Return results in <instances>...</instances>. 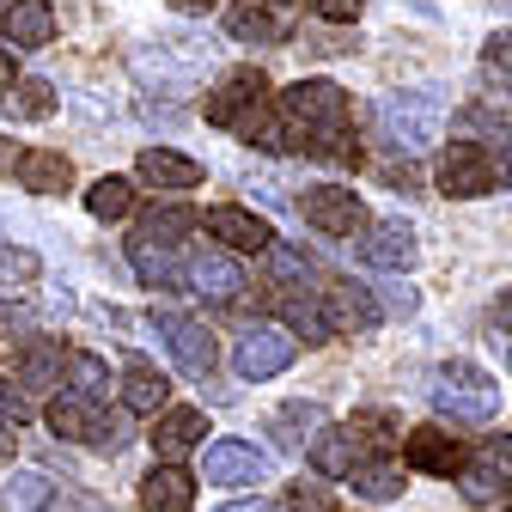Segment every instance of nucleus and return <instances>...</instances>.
<instances>
[{
	"label": "nucleus",
	"mask_w": 512,
	"mask_h": 512,
	"mask_svg": "<svg viewBox=\"0 0 512 512\" xmlns=\"http://www.w3.org/2000/svg\"><path fill=\"white\" fill-rule=\"evenodd\" d=\"M183 281H189V287H196L202 299H238V293H244V269L232 263V256H226V250H202V256H196V263H189V269H183Z\"/></svg>",
	"instance_id": "22"
},
{
	"label": "nucleus",
	"mask_w": 512,
	"mask_h": 512,
	"mask_svg": "<svg viewBox=\"0 0 512 512\" xmlns=\"http://www.w3.org/2000/svg\"><path fill=\"white\" fill-rule=\"evenodd\" d=\"M7 25V43L13 49H43L55 37V13H49V0H19V7L0 19Z\"/></svg>",
	"instance_id": "27"
},
{
	"label": "nucleus",
	"mask_w": 512,
	"mask_h": 512,
	"mask_svg": "<svg viewBox=\"0 0 512 512\" xmlns=\"http://www.w3.org/2000/svg\"><path fill=\"white\" fill-rule=\"evenodd\" d=\"M275 311H281V330L299 342H330V324H324V305H317V299H299V293H281L275 299Z\"/></svg>",
	"instance_id": "30"
},
{
	"label": "nucleus",
	"mask_w": 512,
	"mask_h": 512,
	"mask_svg": "<svg viewBox=\"0 0 512 512\" xmlns=\"http://www.w3.org/2000/svg\"><path fill=\"white\" fill-rule=\"evenodd\" d=\"M360 464V439L348 427H324L311 439V470L317 476H330V482H348V470Z\"/></svg>",
	"instance_id": "23"
},
{
	"label": "nucleus",
	"mask_w": 512,
	"mask_h": 512,
	"mask_svg": "<svg viewBox=\"0 0 512 512\" xmlns=\"http://www.w3.org/2000/svg\"><path fill=\"white\" fill-rule=\"evenodd\" d=\"M384 305H391V311H403V317H409V311H415L421 299H415V287H384ZM384 305H378V311H384Z\"/></svg>",
	"instance_id": "43"
},
{
	"label": "nucleus",
	"mask_w": 512,
	"mask_h": 512,
	"mask_svg": "<svg viewBox=\"0 0 512 512\" xmlns=\"http://www.w3.org/2000/svg\"><path fill=\"white\" fill-rule=\"evenodd\" d=\"M378 135L397 153H427L445 135V98L439 92H384L378 98Z\"/></svg>",
	"instance_id": "3"
},
{
	"label": "nucleus",
	"mask_w": 512,
	"mask_h": 512,
	"mask_svg": "<svg viewBox=\"0 0 512 512\" xmlns=\"http://www.w3.org/2000/svg\"><path fill=\"white\" fill-rule=\"evenodd\" d=\"M275 512H324V494H317V488H305V482H299V488H293V494H287V500H281Z\"/></svg>",
	"instance_id": "42"
},
{
	"label": "nucleus",
	"mask_w": 512,
	"mask_h": 512,
	"mask_svg": "<svg viewBox=\"0 0 512 512\" xmlns=\"http://www.w3.org/2000/svg\"><path fill=\"white\" fill-rule=\"evenodd\" d=\"M13 7H19V0H0V19H7V13H13Z\"/></svg>",
	"instance_id": "52"
},
{
	"label": "nucleus",
	"mask_w": 512,
	"mask_h": 512,
	"mask_svg": "<svg viewBox=\"0 0 512 512\" xmlns=\"http://www.w3.org/2000/svg\"><path fill=\"white\" fill-rule=\"evenodd\" d=\"M269 92H275V86H269V74H263V68H232V74L208 92V104H202V110H208V122H214V128H232V135H244V128L275 104Z\"/></svg>",
	"instance_id": "5"
},
{
	"label": "nucleus",
	"mask_w": 512,
	"mask_h": 512,
	"mask_svg": "<svg viewBox=\"0 0 512 512\" xmlns=\"http://www.w3.org/2000/svg\"><path fill=\"white\" fill-rule=\"evenodd\" d=\"M43 415H49V427H55L61 439L92 445V452H122V445H128V421H122V415H110L104 403L74 397V391H61Z\"/></svg>",
	"instance_id": "4"
},
{
	"label": "nucleus",
	"mask_w": 512,
	"mask_h": 512,
	"mask_svg": "<svg viewBox=\"0 0 512 512\" xmlns=\"http://www.w3.org/2000/svg\"><path fill=\"white\" fill-rule=\"evenodd\" d=\"M500 512H512V506H500Z\"/></svg>",
	"instance_id": "53"
},
{
	"label": "nucleus",
	"mask_w": 512,
	"mask_h": 512,
	"mask_svg": "<svg viewBox=\"0 0 512 512\" xmlns=\"http://www.w3.org/2000/svg\"><path fill=\"white\" fill-rule=\"evenodd\" d=\"M208 232L226 250H256V256H269V244H275V226L250 208H208Z\"/></svg>",
	"instance_id": "17"
},
{
	"label": "nucleus",
	"mask_w": 512,
	"mask_h": 512,
	"mask_svg": "<svg viewBox=\"0 0 512 512\" xmlns=\"http://www.w3.org/2000/svg\"><path fill=\"white\" fill-rule=\"evenodd\" d=\"M159 336H165V348H171L183 378H214L220 348H214L208 324H196V317H183V311H159Z\"/></svg>",
	"instance_id": "10"
},
{
	"label": "nucleus",
	"mask_w": 512,
	"mask_h": 512,
	"mask_svg": "<svg viewBox=\"0 0 512 512\" xmlns=\"http://www.w3.org/2000/svg\"><path fill=\"white\" fill-rule=\"evenodd\" d=\"M464 439L445 433V427H403V470L421 476H458L464 470Z\"/></svg>",
	"instance_id": "12"
},
{
	"label": "nucleus",
	"mask_w": 512,
	"mask_h": 512,
	"mask_svg": "<svg viewBox=\"0 0 512 512\" xmlns=\"http://www.w3.org/2000/svg\"><path fill=\"white\" fill-rule=\"evenodd\" d=\"M202 476L214 488H256V482H269V458L244 439H214L202 458Z\"/></svg>",
	"instance_id": "14"
},
{
	"label": "nucleus",
	"mask_w": 512,
	"mask_h": 512,
	"mask_svg": "<svg viewBox=\"0 0 512 512\" xmlns=\"http://www.w3.org/2000/svg\"><path fill=\"white\" fill-rule=\"evenodd\" d=\"M482 74H488L500 92H512V31H494V37L482 43Z\"/></svg>",
	"instance_id": "36"
},
{
	"label": "nucleus",
	"mask_w": 512,
	"mask_h": 512,
	"mask_svg": "<svg viewBox=\"0 0 512 512\" xmlns=\"http://www.w3.org/2000/svg\"><path fill=\"white\" fill-rule=\"evenodd\" d=\"M165 397H171L165 372H159L147 354H128V366H122V403L135 409V415H159V409H165Z\"/></svg>",
	"instance_id": "19"
},
{
	"label": "nucleus",
	"mask_w": 512,
	"mask_h": 512,
	"mask_svg": "<svg viewBox=\"0 0 512 512\" xmlns=\"http://www.w3.org/2000/svg\"><path fill=\"white\" fill-rule=\"evenodd\" d=\"M427 403L439 421H452V427H482L500 415V384L470 366V360H452V366H439L433 384H427Z\"/></svg>",
	"instance_id": "2"
},
{
	"label": "nucleus",
	"mask_w": 512,
	"mask_h": 512,
	"mask_svg": "<svg viewBox=\"0 0 512 512\" xmlns=\"http://www.w3.org/2000/svg\"><path fill=\"white\" fill-rule=\"evenodd\" d=\"M25 421H31V397L19 391V384H0V427H13V433H19Z\"/></svg>",
	"instance_id": "40"
},
{
	"label": "nucleus",
	"mask_w": 512,
	"mask_h": 512,
	"mask_svg": "<svg viewBox=\"0 0 512 512\" xmlns=\"http://www.w3.org/2000/svg\"><path fill=\"white\" fill-rule=\"evenodd\" d=\"M13 445H19V433H13V427H0V470H7V458H13Z\"/></svg>",
	"instance_id": "48"
},
{
	"label": "nucleus",
	"mask_w": 512,
	"mask_h": 512,
	"mask_svg": "<svg viewBox=\"0 0 512 512\" xmlns=\"http://www.w3.org/2000/svg\"><path fill=\"white\" fill-rule=\"evenodd\" d=\"M13 116H25V122H43V116H55V86L49 80H13V92L0 98Z\"/></svg>",
	"instance_id": "33"
},
{
	"label": "nucleus",
	"mask_w": 512,
	"mask_h": 512,
	"mask_svg": "<svg viewBox=\"0 0 512 512\" xmlns=\"http://www.w3.org/2000/svg\"><path fill=\"white\" fill-rule=\"evenodd\" d=\"M506 366H512V354H506Z\"/></svg>",
	"instance_id": "54"
},
{
	"label": "nucleus",
	"mask_w": 512,
	"mask_h": 512,
	"mask_svg": "<svg viewBox=\"0 0 512 512\" xmlns=\"http://www.w3.org/2000/svg\"><path fill=\"white\" fill-rule=\"evenodd\" d=\"M348 433H354V439H378V445H384V439H397V433H403V421H397L391 409H360V415L348 421Z\"/></svg>",
	"instance_id": "37"
},
{
	"label": "nucleus",
	"mask_w": 512,
	"mask_h": 512,
	"mask_svg": "<svg viewBox=\"0 0 512 512\" xmlns=\"http://www.w3.org/2000/svg\"><path fill=\"white\" fill-rule=\"evenodd\" d=\"M196 226H202L196 208H177V202H171V208H153V214L135 226V238H141V244H159V250H183V238L196 232Z\"/></svg>",
	"instance_id": "25"
},
{
	"label": "nucleus",
	"mask_w": 512,
	"mask_h": 512,
	"mask_svg": "<svg viewBox=\"0 0 512 512\" xmlns=\"http://www.w3.org/2000/svg\"><path fill=\"white\" fill-rule=\"evenodd\" d=\"M0 500H7L13 512H49L55 482H49L43 470H13V476H7V488H0Z\"/></svg>",
	"instance_id": "32"
},
{
	"label": "nucleus",
	"mask_w": 512,
	"mask_h": 512,
	"mask_svg": "<svg viewBox=\"0 0 512 512\" xmlns=\"http://www.w3.org/2000/svg\"><path fill=\"white\" fill-rule=\"evenodd\" d=\"M500 183H506V189H512V153H506V165H500Z\"/></svg>",
	"instance_id": "51"
},
{
	"label": "nucleus",
	"mask_w": 512,
	"mask_h": 512,
	"mask_svg": "<svg viewBox=\"0 0 512 512\" xmlns=\"http://www.w3.org/2000/svg\"><path fill=\"white\" fill-rule=\"evenodd\" d=\"M19 189H31V196H61V189H74V165L68 153H49V147H31L19 153Z\"/></svg>",
	"instance_id": "20"
},
{
	"label": "nucleus",
	"mask_w": 512,
	"mask_h": 512,
	"mask_svg": "<svg viewBox=\"0 0 512 512\" xmlns=\"http://www.w3.org/2000/svg\"><path fill=\"white\" fill-rule=\"evenodd\" d=\"M464 482V500L470 506H494V500H506L512 494V433H488L476 452L464 458V470H458Z\"/></svg>",
	"instance_id": "6"
},
{
	"label": "nucleus",
	"mask_w": 512,
	"mask_h": 512,
	"mask_svg": "<svg viewBox=\"0 0 512 512\" xmlns=\"http://www.w3.org/2000/svg\"><path fill=\"white\" fill-rule=\"evenodd\" d=\"M293 360H299V342H293L281 324H250V330L238 336V348H232V372H238L244 384H263V378L287 372Z\"/></svg>",
	"instance_id": "7"
},
{
	"label": "nucleus",
	"mask_w": 512,
	"mask_h": 512,
	"mask_svg": "<svg viewBox=\"0 0 512 512\" xmlns=\"http://www.w3.org/2000/svg\"><path fill=\"white\" fill-rule=\"evenodd\" d=\"M299 214H305V226H317L324 238L366 232V202H360V189H348V183H317V189H305Z\"/></svg>",
	"instance_id": "8"
},
{
	"label": "nucleus",
	"mask_w": 512,
	"mask_h": 512,
	"mask_svg": "<svg viewBox=\"0 0 512 512\" xmlns=\"http://www.w3.org/2000/svg\"><path fill=\"white\" fill-rule=\"evenodd\" d=\"M494 324H500V330H512V287L494 299Z\"/></svg>",
	"instance_id": "44"
},
{
	"label": "nucleus",
	"mask_w": 512,
	"mask_h": 512,
	"mask_svg": "<svg viewBox=\"0 0 512 512\" xmlns=\"http://www.w3.org/2000/svg\"><path fill=\"white\" fill-rule=\"evenodd\" d=\"M415 256H421V244H415L409 220H366V238H360V263L366 269L403 275V269H415Z\"/></svg>",
	"instance_id": "11"
},
{
	"label": "nucleus",
	"mask_w": 512,
	"mask_h": 512,
	"mask_svg": "<svg viewBox=\"0 0 512 512\" xmlns=\"http://www.w3.org/2000/svg\"><path fill=\"white\" fill-rule=\"evenodd\" d=\"M500 183V171H494V153L482 147V141H452L445 147V159H439V189L452 202H476V196H488V189Z\"/></svg>",
	"instance_id": "9"
},
{
	"label": "nucleus",
	"mask_w": 512,
	"mask_h": 512,
	"mask_svg": "<svg viewBox=\"0 0 512 512\" xmlns=\"http://www.w3.org/2000/svg\"><path fill=\"white\" fill-rule=\"evenodd\" d=\"M43 275V263H37V250H0V281H37Z\"/></svg>",
	"instance_id": "39"
},
{
	"label": "nucleus",
	"mask_w": 512,
	"mask_h": 512,
	"mask_svg": "<svg viewBox=\"0 0 512 512\" xmlns=\"http://www.w3.org/2000/svg\"><path fill=\"white\" fill-rule=\"evenodd\" d=\"M220 512H275V500H232V506H220Z\"/></svg>",
	"instance_id": "45"
},
{
	"label": "nucleus",
	"mask_w": 512,
	"mask_h": 512,
	"mask_svg": "<svg viewBox=\"0 0 512 512\" xmlns=\"http://www.w3.org/2000/svg\"><path fill=\"white\" fill-rule=\"evenodd\" d=\"M226 31H232L238 43H281V37H287V19L269 13V7H250V0H244V7L226 13Z\"/></svg>",
	"instance_id": "31"
},
{
	"label": "nucleus",
	"mask_w": 512,
	"mask_h": 512,
	"mask_svg": "<svg viewBox=\"0 0 512 512\" xmlns=\"http://www.w3.org/2000/svg\"><path fill=\"white\" fill-rule=\"evenodd\" d=\"M0 336L7 342H37V311L31 305H0Z\"/></svg>",
	"instance_id": "38"
},
{
	"label": "nucleus",
	"mask_w": 512,
	"mask_h": 512,
	"mask_svg": "<svg viewBox=\"0 0 512 512\" xmlns=\"http://www.w3.org/2000/svg\"><path fill=\"white\" fill-rule=\"evenodd\" d=\"M61 366H68V354H61L55 342H25V354H19V391L31 397V391H55L61 384Z\"/></svg>",
	"instance_id": "28"
},
{
	"label": "nucleus",
	"mask_w": 512,
	"mask_h": 512,
	"mask_svg": "<svg viewBox=\"0 0 512 512\" xmlns=\"http://www.w3.org/2000/svg\"><path fill=\"white\" fill-rule=\"evenodd\" d=\"M68 378H74V397H86V403H104V391H110V366L98 354H68Z\"/></svg>",
	"instance_id": "35"
},
{
	"label": "nucleus",
	"mask_w": 512,
	"mask_h": 512,
	"mask_svg": "<svg viewBox=\"0 0 512 512\" xmlns=\"http://www.w3.org/2000/svg\"><path fill=\"white\" fill-rule=\"evenodd\" d=\"M348 482H354V494L360 500H372V506H384V500H403V488H409V470L403 464H391V458H360L354 470H348Z\"/></svg>",
	"instance_id": "24"
},
{
	"label": "nucleus",
	"mask_w": 512,
	"mask_h": 512,
	"mask_svg": "<svg viewBox=\"0 0 512 512\" xmlns=\"http://www.w3.org/2000/svg\"><path fill=\"white\" fill-rule=\"evenodd\" d=\"M135 177L153 183V189H196L202 183V165L189 159V153H171V147H141Z\"/></svg>",
	"instance_id": "21"
},
{
	"label": "nucleus",
	"mask_w": 512,
	"mask_h": 512,
	"mask_svg": "<svg viewBox=\"0 0 512 512\" xmlns=\"http://www.w3.org/2000/svg\"><path fill=\"white\" fill-rule=\"evenodd\" d=\"M128 263H135L141 287H159V293L183 287V263H177V250H159V244H141V238H128Z\"/></svg>",
	"instance_id": "26"
},
{
	"label": "nucleus",
	"mask_w": 512,
	"mask_h": 512,
	"mask_svg": "<svg viewBox=\"0 0 512 512\" xmlns=\"http://www.w3.org/2000/svg\"><path fill=\"white\" fill-rule=\"evenodd\" d=\"M86 214H92V220H104V226H110V220H128V214H135V183L116 177V171H110V177H98V183L86 189Z\"/></svg>",
	"instance_id": "29"
},
{
	"label": "nucleus",
	"mask_w": 512,
	"mask_h": 512,
	"mask_svg": "<svg viewBox=\"0 0 512 512\" xmlns=\"http://www.w3.org/2000/svg\"><path fill=\"white\" fill-rule=\"evenodd\" d=\"M287 122H293V135H299V153H317V159H354L348 147V92L336 80H293L275 104Z\"/></svg>",
	"instance_id": "1"
},
{
	"label": "nucleus",
	"mask_w": 512,
	"mask_h": 512,
	"mask_svg": "<svg viewBox=\"0 0 512 512\" xmlns=\"http://www.w3.org/2000/svg\"><path fill=\"white\" fill-rule=\"evenodd\" d=\"M177 7H183V13H202V7H214V0H177Z\"/></svg>",
	"instance_id": "50"
},
{
	"label": "nucleus",
	"mask_w": 512,
	"mask_h": 512,
	"mask_svg": "<svg viewBox=\"0 0 512 512\" xmlns=\"http://www.w3.org/2000/svg\"><path fill=\"white\" fill-rule=\"evenodd\" d=\"M464 128L482 141V135H506L512 141V104L506 98H476L470 110H464Z\"/></svg>",
	"instance_id": "34"
},
{
	"label": "nucleus",
	"mask_w": 512,
	"mask_h": 512,
	"mask_svg": "<svg viewBox=\"0 0 512 512\" xmlns=\"http://www.w3.org/2000/svg\"><path fill=\"white\" fill-rule=\"evenodd\" d=\"M324 324H330V336H336V330H342V336H372V330L384 324V311H378L372 287H360V281H330V287H324Z\"/></svg>",
	"instance_id": "13"
},
{
	"label": "nucleus",
	"mask_w": 512,
	"mask_h": 512,
	"mask_svg": "<svg viewBox=\"0 0 512 512\" xmlns=\"http://www.w3.org/2000/svg\"><path fill=\"white\" fill-rule=\"evenodd\" d=\"M13 165H19V147H13V141H7V135H0V177H7V171H13Z\"/></svg>",
	"instance_id": "46"
},
{
	"label": "nucleus",
	"mask_w": 512,
	"mask_h": 512,
	"mask_svg": "<svg viewBox=\"0 0 512 512\" xmlns=\"http://www.w3.org/2000/svg\"><path fill=\"white\" fill-rule=\"evenodd\" d=\"M7 92H13V55L0 49V98H7Z\"/></svg>",
	"instance_id": "47"
},
{
	"label": "nucleus",
	"mask_w": 512,
	"mask_h": 512,
	"mask_svg": "<svg viewBox=\"0 0 512 512\" xmlns=\"http://www.w3.org/2000/svg\"><path fill=\"white\" fill-rule=\"evenodd\" d=\"M311 13L330 19V25H354V19L366 13V0H311Z\"/></svg>",
	"instance_id": "41"
},
{
	"label": "nucleus",
	"mask_w": 512,
	"mask_h": 512,
	"mask_svg": "<svg viewBox=\"0 0 512 512\" xmlns=\"http://www.w3.org/2000/svg\"><path fill=\"white\" fill-rule=\"evenodd\" d=\"M196 445H208V415H202V409H159V427H153V452H159V464L189 458Z\"/></svg>",
	"instance_id": "15"
},
{
	"label": "nucleus",
	"mask_w": 512,
	"mask_h": 512,
	"mask_svg": "<svg viewBox=\"0 0 512 512\" xmlns=\"http://www.w3.org/2000/svg\"><path fill=\"white\" fill-rule=\"evenodd\" d=\"M250 7H269V13H281V7H293V0H250Z\"/></svg>",
	"instance_id": "49"
},
{
	"label": "nucleus",
	"mask_w": 512,
	"mask_h": 512,
	"mask_svg": "<svg viewBox=\"0 0 512 512\" xmlns=\"http://www.w3.org/2000/svg\"><path fill=\"white\" fill-rule=\"evenodd\" d=\"M141 506L147 512H196V476L177 464H153L141 476Z\"/></svg>",
	"instance_id": "18"
},
{
	"label": "nucleus",
	"mask_w": 512,
	"mask_h": 512,
	"mask_svg": "<svg viewBox=\"0 0 512 512\" xmlns=\"http://www.w3.org/2000/svg\"><path fill=\"white\" fill-rule=\"evenodd\" d=\"M330 427V409L324 403H305V397H293V403H281L275 415H269V433H275V445L281 452H311V439Z\"/></svg>",
	"instance_id": "16"
}]
</instances>
